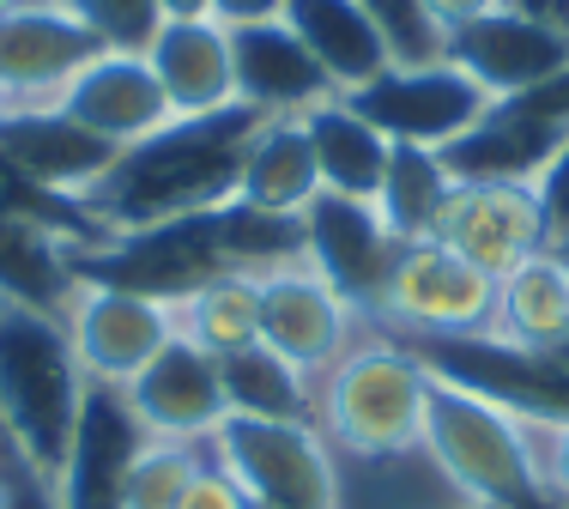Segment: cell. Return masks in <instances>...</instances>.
<instances>
[{
  "mask_svg": "<svg viewBox=\"0 0 569 509\" xmlns=\"http://www.w3.org/2000/svg\"><path fill=\"white\" fill-rule=\"evenodd\" d=\"M254 128H261V110H249V103H230L219 116H170L146 140L121 146L110 170L73 194V207L98 224L103 243L212 212L237 194V164Z\"/></svg>",
  "mask_w": 569,
  "mask_h": 509,
  "instance_id": "6da1fadb",
  "label": "cell"
},
{
  "mask_svg": "<svg viewBox=\"0 0 569 509\" xmlns=\"http://www.w3.org/2000/svg\"><path fill=\"white\" fill-rule=\"evenodd\" d=\"M425 365L370 328L316 377V431L340 461H412L425 455Z\"/></svg>",
  "mask_w": 569,
  "mask_h": 509,
  "instance_id": "7a4b0ae2",
  "label": "cell"
},
{
  "mask_svg": "<svg viewBox=\"0 0 569 509\" xmlns=\"http://www.w3.org/2000/svg\"><path fill=\"white\" fill-rule=\"evenodd\" d=\"M425 461L455 503H485V509L551 503L546 486H539V467H533L527 419H515L497 400L472 395V388H455L442 377H430V388H425Z\"/></svg>",
  "mask_w": 569,
  "mask_h": 509,
  "instance_id": "3957f363",
  "label": "cell"
},
{
  "mask_svg": "<svg viewBox=\"0 0 569 509\" xmlns=\"http://www.w3.org/2000/svg\"><path fill=\"white\" fill-rule=\"evenodd\" d=\"M86 400V370L73 358L61 316L0 303V431L49 479L61 473Z\"/></svg>",
  "mask_w": 569,
  "mask_h": 509,
  "instance_id": "277c9868",
  "label": "cell"
},
{
  "mask_svg": "<svg viewBox=\"0 0 569 509\" xmlns=\"http://www.w3.org/2000/svg\"><path fill=\"white\" fill-rule=\"evenodd\" d=\"M212 461L242 486L249 503L267 509H340V455L316 431V419L279 425V419H230L207 437Z\"/></svg>",
  "mask_w": 569,
  "mask_h": 509,
  "instance_id": "5b68a950",
  "label": "cell"
},
{
  "mask_svg": "<svg viewBox=\"0 0 569 509\" xmlns=\"http://www.w3.org/2000/svg\"><path fill=\"white\" fill-rule=\"evenodd\" d=\"M491 310L497 279L425 237V243H406L395 255L370 303V328L388 340H455V333H485Z\"/></svg>",
  "mask_w": 569,
  "mask_h": 509,
  "instance_id": "8992f818",
  "label": "cell"
},
{
  "mask_svg": "<svg viewBox=\"0 0 569 509\" xmlns=\"http://www.w3.org/2000/svg\"><path fill=\"white\" fill-rule=\"evenodd\" d=\"M346 103L382 133V140H406V146L442 152L449 140H460L467 128L485 122L491 91L472 73H460L449 56H437V61H395L388 73H376L370 86L346 91Z\"/></svg>",
  "mask_w": 569,
  "mask_h": 509,
  "instance_id": "52a82bcc",
  "label": "cell"
},
{
  "mask_svg": "<svg viewBox=\"0 0 569 509\" xmlns=\"http://www.w3.org/2000/svg\"><path fill=\"white\" fill-rule=\"evenodd\" d=\"M254 286H261V346L284 352L297 370H309V377L340 365L351 346L370 333V316H363L309 255L254 273Z\"/></svg>",
  "mask_w": 569,
  "mask_h": 509,
  "instance_id": "ba28073f",
  "label": "cell"
},
{
  "mask_svg": "<svg viewBox=\"0 0 569 509\" xmlns=\"http://www.w3.org/2000/svg\"><path fill=\"white\" fill-rule=\"evenodd\" d=\"M67 261H73V279H86V286H121V291H146V298H164V303L188 298L200 279L230 273L219 261L212 212L152 224V231H128L91 249H67Z\"/></svg>",
  "mask_w": 569,
  "mask_h": 509,
  "instance_id": "9c48e42d",
  "label": "cell"
},
{
  "mask_svg": "<svg viewBox=\"0 0 569 509\" xmlns=\"http://www.w3.org/2000/svg\"><path fill=\"white\" fill-rule=\"evenodd\" d=\"M430 377L472 388L497 400L515 419H569V370L551 352H521L491 333H455V340H400Z\"/></svg>",
  "mask_w": 569,
  "mask_h": 509,
  "instance_id": "30bf717a",
  "label": "cell"
},
{
  "mask_svg": "<svg viewBox=\"0 0 569 509\" xmlns=\"http://www.w3.org/2000/svg\"><path fill=\"white\" fill-rule=\"evenodd\" d=\"M61 328L73 340V358L86 370V382L128 388L176 340V310L164 298H146V291L86 286L79 279L67 310H61Z\"/></svg>",
  "mask_w": 569,
  "mask_h": 509,
  "instance_id": "8fae6325",
  "label": "cell"
},
{
  "mask_svg": "<svg viewBox=\"0 0 569 509\" xmlns=\"http://www.w3.org/2000/svg\"><path fill=\"white\" fill-rule=\"evenodd\" d=\"M430 243L455 249L479 273L503 279L527 255L546 249V207H539V182H455L449 207H442Z\"/></svg>",
  "mask_w": 569,
  "mask_h": 509,
  "instance_id": "7c38bea8",
  "label": "cell"
},
{
  "mask_svg": "<svg viewBox=\"0 0 569 509\" xmlns=\"http://www.w3.org/2000/svg\"><path fill=\"white\" fill-rule=\"evenodd\" d=\"M98 49H110V43L61 0H37V7L0 19V98H7V110L56 103L67 91V79Z\"/></svg>",
  "mask_w": 569,
  "mask_h": 509,
  "instance_id": "4fadbf2b",
  "label": "cell"
},
{
  "mask_svg": "<svg viewBox=\"0 0 569 509\" xmlns=\"http://www.w3.org/2000/svg\"><path fill=\"white\" fill-rule=\"evenodd\" d=\"M146 443L152 437L133 419L128 395L110 382H86L73 443H67V461L56 473V503L61 509H121V486H128Z\"/></svg>",
  "mask_w": 569,
  "mask_h": 509,
  "instance_id": "5bb4252c",
  "label": "cell"
},
{
  "mask_svg": "<svg viewBox=\"0 0 569 509\" xmlns=\"http://www.w3.org/2000/svg\"><path fill=\"white\" fill-rule=\"evenodd\" d=\"M56 110H67L79 128L98 133L116 152L146 140L152 128H164L176 116L164 86H158V73H152V61H146V49H98V56L67 79Z\"/></svg>",
  "mask_w": 569,
  "mask_h": 509,
  "instance_id": "9a60e30c",
  "label": "cell"
},
{
  "mask_svg": "<svg viewBox=\"0 0 569 509\" xmlns=\"http://www.w3.org/2000/svg\"><path fill=\"white\" fill-rule=\"evenodd\" d=\"M121 395H128L133 419L146 425V437H158V443H207L230 419L219 358L194 352L188 340H170Z\"/></svg>",
  "mask_w": 569,
  "mask_h": 509,
  "instance_id": "2e32d148",
  "label": "cell"
},
{
  "mask_svg": "<svg viewBox=\"0 0 569 509\" xmlns=\"http://www.w3.org/2000/svg\"><path fill=\"white\" fill-rule=\"evenodd\" d=\"M442 56H449L460 73L479 79V86L491 91V103H503V98L533 91L539 79H551L558 67H569V37H558L539 19H527V12L503 7V12H485V19L449 31Z\"/></svg>",
  "mask_w": 569,
  "mask_h": 509,
  "instance_id": "e0dca14e",
  "label": "cell"
},
{
  "mask_svg": "<svg viewBox=\"0 0 569 509\" xmlns=\"http://www.w3.org/2000/svg\"><path fill=\"white\" fill-rule=\"evenodd\" d=\"M110 158H116V146H103L98 133H86L67 110H56V103H31V110L0 116V164L43 194L73 200L79 189H91V182L110 170Z\"/></svg>",
  "mask_w": 569,
  "mask_h": 509,
  "instance_id": "ac0fdd59",
  "label": "cell"
},
{
  "mask_svg": "<svg viewBox=\"0 0 569 509\" xmlns=\"http://www.w3.org/2000/svg\"><path fill=\"white\" fill-rule=\"evenodd\" d=\"M406 243L388 237V224L376 219L370 200H346V194H316V207L303 212V255L370 316L376 291H382L388 267Z\"/></svg>",
  "mask_w": 569,
  "mask_h": 509,
  "instance_id": "d6986e66",
  "label": "cell"
},
{
  "mask_svg": "<svg viewBox=\"0 0 569 509\" xmlns=\"http://www.w3.org/2000/svg\"><path fill=\"white\" fill-rule=\"evenodd\" d=\"M230 56H237V103H249L261 116H309L316 103L340 98L333 79L321 73V61L297 43V31L284 19L237 24Z\"/></svg>",
  "mask_w": 569,
  "mask_h": 509,
  "instance_id": "ffe728a7",
  "label": "cell"
},
{
  "mask_svg": "<svg viewBox=\"0 0 569 509\" xmlns=\"http://www.w3.org/2000/svg\"><path fill=\"white\" fill-rule=\"evenodd\" d=\"M176 116H219L237 103V56L219 19H164L146 43Z\"/></svg>",
  "mask_w": 569,
  "mask_h": 509,
  "instance_id": "44dd1931",
  "label": "cell"
},
{
  "mask_svg": "<svg viewBox=\"0 0 569 509\" xmlns=\"http://www.w3.org/2000/svg\"><path fill=\"white\" fill-rule=\"evenodd\" d=\"M321 194V170H316V146H309L303 116H261V128L249 133L237 164V194L242 207L279 212V219H303Z\"/></svg>",
  "mask_w": 569,
  "mask_h": 509,
  "instance_id": "7402d4cb",
  "label": "cell"
},
{
  "mask_svg": "<svg viewBox=\"0 0 569 509\" xmlns=\"http://www.w3.org/2000/svg\"><path fill=\"white\" fill-rule=\"evenodd\" d=\"M284 24H291L297 43L321 61V73L333 79L340 98L395 67L382 31L370 24V12H363L358 0H284Z\"/></svg>",
  "mask_w": 569,
  "mask_h": 509,
  "instance_id": "603a6c76",
  "label": "cell"
},
{
  "mask_svg": "<svg viewBox=\"0 0 569 509\" xmlns=\"http://www.w3.org/2000/svg\"><path fill=\"white\" fill-rule=\"evenodd\" d=\"M563 140L569 133L521 122L515 110L491 103L479 128H467L460 140L442 146V164L455 170V182H539Z\"/></svg>",
  "mask_w": 569,
  "mask_h": 509,
  "instance_id": "cb8c5ba5",
  "label": "cell"
},
{
  "mask_svg": "<svg viewBox=\"0 0 569 509\" xmlns=\"http://www.w3.org/2000/svg\"><path fill=\"white\" fill-rule=\"evenodd\" d=\"M485 333L503 346H521V352H558L569 340V273L558 249L527 255L515 273L497 279V310Z\"/></svg>",
  "mask_w": 569,
  "mask_h": 509,
  "instance_id": "d4e9b609",
  "label": "cell"
},
{
  "mask_svg": "<svg viewBox=\"0 0 569 509\" xmlns=\"http://www.w3.org/2000/svg\"><path fill=\"white\" fill-rule=\"evenodd\" d=\"M309 128V146H316V170H321V189L328 194H346V200H376L382 189V170H388V152L395 140H382L346 98H328L303 116Z\"/></svg>",
  "mask_w": 569,
  "mask_h": 509,
  "instance_id": "484cf974",
  "label": "cell"
},
{
  "mask_svg": "<svg viewBox=\"0 0 569 509\" xmlns=\"http://www.w3.org/2000/svg\"><path fill=\"white\" fill-rule=\"evenodd\" d=\"M73 286L79 279H73V261H67L61 237L0 207V303H24V310L61 316Z\"/></svg>",
  "mask_w": 569,
  "mask_h": 509,
  "instance_id": "4316f807",
  "label": "cell"
},
{
  "mask_svg": "<svg viewBox=\"0 0 569 509\" xmlns=\"http://www.w3.org/2000/svg\"><path fill=\"white\" fill-rule=\"evenodd\" d=\"M219 382H224V407L237 419H279V425L316 419V377L261 340L219 358Z\"/></svg>",
  "mask_w": 569,
  "mask_h": 509,
  "instance_id": "83f0119b",
  "label": "cell"
},
{
  "mask_svg": "<svg viewBox=\"0 0 569 509\" xmlns=\"http://www.w3.org/2000/svg\"><path fill=\"white\" fill-rule=\"evenodd\" d=\"M170 310H176V340H188L207 358H230L261 340V286H254V273H212L188 298H176Z\"/></svg>",
  "mask_w": 569,
  "mask_h": 509,
  "instance_id": "f1b7e54d",
  "label": "cell"
},
{
  "mask_svg": "<svg viewBox=\"0 0 569 509\" xmlns=\"http://www.w3.org/2000/svg\"><path fill=\"white\" fill-rule=\"evenodd\" d=\"M449 194H455V170L442 164V152L395 140L388 170H382V189H376L370 207H376V219L388 224L395 243H425V237L437 231Z\"/></svg>",
  "mask_w": 569,
  "mask_h": 509,
  "instance_id": "f546056e",
  "label": "cell"
},
{
  "mask_svg": "<svg viewBox=\"0 0 569 509\" xmlns=\"http://www.w3.org/2000/svg\"><path fill=\"white\" fill-rule=\"evenodd\" d=\"M212 237H219V261L230 273H267V267L303 255V219H279V212L242 207V200L212 207Z\"/></svg>",
  "mask_w": 569,
  "mask_h": 509,
  "instance_id": "4dcf8cb0",
  "label": "cell"
},
{
  "mask_svg": "<svg viewBox=\"0 0 569 509\" xmlns=\"http://www.w3.org/2000/svg\"><path fill=\"white\" fill-rule=\"evenodd\" d=\"M212 461L207 443H146L140 461H133L128 486H121V509H182L194 473Z\"/></svg>",
  "mask_w": 569,
  "mask_h": 509,
  "instance_id": "1f68e13d",
  "label": "cell"
},
{
  "mask_svg": "<svg viewBox=\"0 0 569 509\" xmlns=\"http://www.w3.org/2000/svg\"><path fill=\"white\" fill-rule=\"evenodd\" d=\"M370 12V24L382 31L395 61H437L442 56V31L430 24L425 0H358Z\"/></svg>",
  "mask_w": 569,
  "mask_h": 509,
  "instance_id": "d6a6232c",
  "label": "cell"
},
{
  "mask_svg": "<svg viewBox=\"0 0 569 509\" xmlns=\"http://www.w3.org/2000/svg\"><path fill=\"white\" fill-rule=\"evenodd\" d=\"M61 7H73L110 49H146L152 31L164 24L158 0H61Z\"/></svg>",
  "mask_w": 569,
  "mask_h": 509,
  "instance_id": "836d02e7",
  "label": "cell"
},
{
  "mask_svg": "<svg viewBox=\"0 0 569 509\" xmlns=\"http://www.w3.org/2000/svg\"><path fill=\"white\" fill-rule=\"evenodd\" d=\"M527 443H533V467L546 498L569 509V419H527Z\"/></svg>",
  "mask_w": 569,
  "mask_h": 509,
  "instance_id": "e575fe53",
  "label": "cell"
},
{
  "mask_svg": "<svg viewBox=\"0 0 569 509\" xmlns=\"http://www.w3.org/2000/svg\"><path fill=\"white\" fill-rule=\"evenodd\" d=\"M539 207H546V249H558L569 237V140L546 164V177H539Z\"/></svg>",
  "mask_w": 569,
  "mask_h": 509,
  "instance_id": "d590c367",
  "label": "cell"
},
{
  "mask_svg": "<svg viewBox=\"0 0 569 509\" xmlns=\"http://www.w3.org/2000/svg\"><path fill=\"white\" fill-rule=\"evenodd\" d=\"M182 509H249V498H242V486L224 473L219 461H207V467L194 473V486H188Z\"/></svg>",
  "mask_w": 569,
  "mask_h": 509,
  "instance_id": "8d00e7d4",
  "label": "cell"
},
{
  "mask_svg": "<svg viewBox=\"0 0 569 509\" xmlns=\"http://www.w3.org/2000/svg\"><path fill=\"white\" fill-rule=\"evenodd\" d=\"M503 7H509V0H425L430 24L442 31V43H449V31H460V24L485 19V12H503Z\"/></svg>",
  "mask_w": 569,
  "mask_h": 509,
  "instance_id": "74e56055",
  "label": "cell"
},
{
  "mask_svg": "<svg viewBox=\"0 0 569 509\" xmlns=\"http://www.w3.org/2000/svg\"><path fill=\"white\" fill-rule=\"evenodd\" d=\"M212 19H219L224 31L261 24V19H284V0H212Z\"/></svg>",
  "mask_w": 569,
  "mask_h": 509,
  "instance_id": "f35d334b",
  "label": "cell"
},
{
  "mask_svg": "<svg viewBox=\"0 0 569 509\" xmlns=\"http://www.w3.org/2000/svg\"><path fill=\"white\" fill-rule=\"evenodd\" d=\"M164 19H212V0H158Z\"/></svg>",
  "mask_w": 569,
  "mask_h": 509,
  "instance_id": "ab89813d",
  "label": "cell"
},
{
  "mask_svg": "<svg viewBox=\"0 0 569 509\" xmlns=\"http://www.w3.org/2000/svg\"><path fill=\"white\" fill-rule=\"evenodd\" d=\"M24 7H37V0H0V19H12V12H24Z\"/></svg>",
  "mask_w": 569,
  "mask_h": 509,
  "instance_id": "60d3db41",
  "label": "cell"
},
{
  "mask_svg": "<svg viewBox=\"0 0 569 509\" xmlns=\"http://www.w3.org/2000/svg\"><path fill=\"white\" fill-rule=\"evenodd\" d=\"M551 358H558V365L569 370V340H563V346H558V352H551Z\"/></svg>",
  "mask_w": 569,
  "mask_h": 509,
  "instance_id": "b9f144b4",
  "label": "cell"
},
{
  "mask_svg": "<svg viewBox=\"0 0 569 509\" xmlns=\"http://www.w3.org/2000/svg\"><path fill=\"white\" fill-rule=\"evenodd\" d=\"M558 261H563V273H569V237H563V243H558Z\"/></svg>",
  "mask_w": 569,
  "mask_h": 509,
  "instance_id": "7bdbcfd3",
  "label": "cell"
},
{
  "mask_svg": "<svg viewBox=\"0 0 569 509\" xmlns=\"http://www.w3.org/2000/svg\"><path fill=\"white\" fill-rule=\"evenodd\" d=\"M460 509H485V503H460Z\"/></svg>",
  "mask_w": 569,
  "mask_h": 509,
  "instance_id": "ee69618b",
  "label": "cell"
},
{
  "mask_svg": "<svg viewBox=\"0 0 569 509\" xmlns=\"http://www.w3.org/2000/svg\"><path fill=\"white\" fill-rule=\"evenodd\" d=\"M0 116H7V98H0Z\"/></svg>",
  "mask_w": 569,
  "mask_h": 509,
  "instance_id": "f6af8a7d",
  "label": "cell"
},
{
  "mask_svg": "<svg viewBox=\"0 0 569 509\" xmlns=\"http://www.w3.org/2000/svg\"><path fill=\"white\" fill-rule=\"evenodd\" d=\"M539 509H558V503H539Z\"/></svg>",
  "mask_w": 569,
  "mask_h": 509,
  "instance_id": "bcb514c9",
  "label": "cell"
},
{
  "mask_svg": "<svg viewBox=\"0 0 569 509\" xmlns=\"http://www.w3.org/2000/svg\"><path fill=\"white\" fill-rule=\"evenodd\" d=\"M249 509H267V503H249Z\"/></svg>",
  "mask_w": 569,
  "mask_h": 509,
  "instance_id": "7dc6e473",
  "label": "cell"
},
{
  "mask_svg": "<svg viewBox=\"0 0 569 509\" xmlns=\"http://www.w3.org/2000/svg\"><path fill=\"white\" fill-rule=\"evenodd\" d=\"M0 509H7V498H0Z\"/></svg>",
  "mask_w": 569,
  "mask_h": 509,
  "instance_id": "c3c4849f",
  "label": "cell"
}]
</instances>
